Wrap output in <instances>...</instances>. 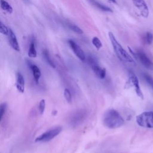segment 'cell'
Returning a JSON list of instances; mask_svg holds the SVG:
<instances>
[{
	"label": "cell",
	"mask_w": 153,
	"mask_h": 153,
	"mask_svg": "<svg viewBox=\"0 0 153 153\" xmlns=\"http://www.w3.org/2000/svg\"><path fill=\"white\" fill-rule=\"evenodd\" d=\"M92 44L96 47L97 50H99L102 47V44L100 40L96 36H94L92 38Z\"/></svg>",
	"instance_id": "17"
},
{
	"label": "cell",
	"mask_w": 153,
	"mask_h": 153,
	"mask_svg": "<svg viewBox=\"0 0 153 153\" xmlns=\"http://www.w3.org/2000/svg\"><path fill=\"white\" fill-rule=\"evenodd\" d=\"M93 72L96 76L100 79H103L106 75V70L105 68H102L97 65L96 63L91 65Z\"/></svg>",
	"instance_id": "12"
},
{
	"label": "cell",
	"mask_w": 153,
	"mask_h": 153,
	"mask_svg": "<svg viewBox=\"0 0 153 153\" xmlns=\"http://www.w3.org/2000/svg\"><path fill=\"white\" fill-rule=\"evenodd\" d=\"M36 55H37V53L35 48V42L34 41H32L29 45V48L28 51V56L30 58H35L36 57Z\"/></svg>",
	"instance_id": "14"
},
{
	"label": "cell",
	"mask_w": 153,
	"mask_h": 153,
	"mask_svg": "<svg viewBox=\"0 0 153 153\" xmlns=\"http://www.w3.org/2000/svg\"><path fill=\"white\" fill-rule=\"evenodd\" d=\"M128 82H129L130 86L134 87V89L135 90V92H136V94L140 99H143V95L142 91H141L140 88L139 80H138L137 76L134 74H133L132 72H131L130 74Z\"/></svg>",
	"instance_id": "6"
},
{
	"label": "cell",
	"mask_w": 153,
	"mask_h": 153,
	"mask_svg": "<svg viewBox=\"0 0 153 153\" xmlns=\"http://www.w3.org/2000/svg\"><path fill=\"white\" fill-rule=\"evenodd\" d=\"M68 26L71 30H72V31H74V32L78 34H82L83 33V31L82 30V29L74 24H69Z\"/></svg>",
	"instance_id": "18"
},
{
	"label": "cell",
	"mask_w": 153,
	"mask_h": 153,
	"mask_svg": "<svg viewBox=\"0 0 153 153\" xmlns=\"http://www.w3.org/2000/svg\"><path fill=\"white\" fill-rule=\"evenodd\" d=\"M143 77L147 82V83L153 88V78L147 74H143Z\"/></svg>",
	"instance_id": "21"
},
{
	"label": "cell",
	"mask_w": 153,
	"mask_h": 153,
	"mask_svg": "<svg viewBox=\"0 0 153 153\" xmlns=\"http://www.w3.org/2000/svg\"><path fill=\"white\" fill-rule=\"evenodd\" d=\"M68 43L76 57L81 61L84 62L85 59V56L81 48L72 39L68 40Z\"/></svg>",
	"instance_id": "8"
},
{
	"label": "cell",
	"mask_w": 153,
	"mask_h": 153,
	"mask_svg": "<svg viewBox=\"0 0 153 153\" xmlns=\"http://www.w3.org/2000/svg\"><path fill=\"white\" fill-rule=\"evenodd\" d=\"M136 121L140 127L153 128V112L146 111L142 112L136 117Z\"/></svg>",
	"instance_id": "3"
},
{
	"label": "cell",
	"mask_w": 153,
	"mask_h": 153,
	"mask_svg": "<svg viewBox=\"0 0 153 153\" xmlns=\"http://www.w3.org/2000/svg\"><path fill=\"white\" fill-rule=\"evenodd\" d=\"M64 96L68 103L72 102V95L70 91L68 88H65L64 90Z\"/></svg>",
	"instance_id": "22"
},
{
	"label": "cell",
	"mask_w": 153,
	"mask_h": 153,
	"mask_svg": "<svg viewBox=\"0 0 153 153\" xmlns=\"http://www.w3.org/2000/svg\"><path fill=\"white\" fill-rule=\"evenodd\" d=\"M62 130V127L60 126L56 127L53 128L50 130H48L44 133L43 134H41L40 136H38L35 141L36 142H48L54 138L56 136H57Z\"/></svg>",
	"instance_id": "4"
},
{
	"label": "cell",
	"mask_w": 153,
	"mask_h": 153,
	"mask_svg": "<svg viewBox=\"0 0 153 153\" xmlns=\"http://www.w3.org/2000/svg\"><path fill=\"white\" fill-rule=\"evenodd\" d=\"M45 101L44 99H42L39 103V105H38V111L40 114H43L44 111H45Z\"/></svg>",
	"instance_id": "20"
},
{
	"label": "cell",
	"mask_w": 153,
	"mask_h": 153,
	"mask_svg": "<svg viewBox=\"0 0 153 153\" xmlns=\"http://www.w3.org/2000/svg\"><path fill=\"white\" fill-rule=\"evenodd\" d=\"M136 53L137 59L140 60L141 63L148 69L153 71V62L148 58L145 53L142 50H139Z\"/></svg>",
	"instance_id": "5"
},
{
	"label": "cell",
	"mask_w": 153,
	"mask_h": 153,
	"mask_svg": "<svg viewBox=\"0 0 153 153\" xmlns=\"http://www.w3.org/2000/svg\"><path fill=\"white\" fill-rule=\"evenodd\" d=\"M93 2L94 4V5H96L97 8H99L102 11H106V12H111V13L112 12V10L110 8H109L108 7H107V6L103 5V4H100L98 2H96L94 0L93 1Z\"/></svg>",
	"instance_id": "16"
},
{
	"label": "cell",
	"mask_w": 153,
	"mask_h": 153,
	"mask_svg": "<svg viewBox=\"0 0 153 153\" xmlns=\"http://www.w3.org/2000/svg\"><path fill=\"white\" fill-rule=\"evenodd\" d=\"M27 64L29 66V68L32 70L33 76L35 78V81L36 82H38V81L39 80V78L41 77V72L40 69H39V68L36 65L31 63L30 61H27Z\"/></svg>",
	"instance_id": "11"
},
{
	"label": "cell",
	"mask_w": 153,
	"mask_h": 153,
	"mask_svg": "<svg viewBox=\"0 0 153 153\" xmlns=\"http://www.w3.org/2000/svg\"><path fill=\"white\" fill-rule=\"evenodd\" d=\"M42 54L44 57V59H45V60L47 61V62L48 63V65L51 66L52 68H56V65L54 64V63L53 62V60L51 59L50 56V54H49V52L47 50H44L42 52Z\"/></svg>",
	"instance_id": "15"
},
{
	"label": "cell",
	"mask_w": 153,
	"mask_h": 153,
	"mask_svg": "<svg viewBox=\"0 0 153 153\" xmlns=\"http://www.w3.org/2000/svg\"><path fill=\"white\" fill-rule=\"evenodd\" d=\"M103 123L108 128H116L121 127L124 123V120L117 111L111 109L104 114Z\"/></svg>",
	"instance_id": "1"
},
{
	"label": "cell",
	"mask_w": 153,
	"mask_h": 153,
	"mask_svg": "<svg viewBox=\"0 0 153 153\" xmlns=\"http://www.w3.org/2000/svg\"><path fill=\"white\" fill-rule=\"evenodd\" d=\"M8 35H9V42L11 47L13 48V49H14L16 51H20V46H19L17 37L15 33H14V32L11 29H9Z\"/></svg>",
	"instance_id": "9"
},
{
	"label": "cell",
	"mask_w": 153,
	"mask_h": 153,
	"mask_svg": "<svg viewBox=\"0 0 153 153\" xmlns=\"http://www.w3.org/2000/svg\"><path fill=\"white\" fill-rule=\"evenodd\" d=\"M108 35L114 51L118 59L121 61H123L125 63L135 65V62L132 57L123 48L121 44L118 42L112 32H109L108 33Z\"/></svg>",
	"instance_id": "2"
},
{
	"label": "cell",
	"mask_w": 153,
	"mask_h": 153,
	"mask_svg": "<svg viewBox=\"0 0 153 153\" xmlns=\"http://www.w3.org/2000/svg\"><path fill=\"white\" fill-rule=\"evenodd\" d=\"M90 1H94V0H90Z\"/></svg>",
	"instance_id": "26"
},
{
	"label": "cell",
	"mask_w": 153,
	"mask_h": 153,
	"mask_svg": "<svg viewBox=\"0 0 153 153\" xmlns=\"http://www.w3.org/2000/svg\"><path fill=\"white\" fill-rule=\"evenodd\" d=\"M145 42L148 44H151L153 41V35L152 34V33L149 32H146L145 36Z\"/></svg>",
	"instance_id": "23"
},
{
	"label": "cell",
	"mask_w": 153,
	"mask_h": 153,
	"mask_svg": "<svg viewBox=\"0 0 153 153\" xmlns=\"http://www.w3.org/2000/svg\"><path fill=\"white\" fill-rule=\"evenodd\" d=\"M134 6L139 10L141 16L147 18L149 15V9L144 0H132Z\"/></svg>",
	"instance_id": "7"
},
{
	"label": "cell",
	"mask_w": 153,
	"mask_h": 153,
	"mask_svg": "<svg viewBox=\"0 0 153 153\" xmlns=\"http://www.w3.org/2000/svg\"><path fill=\"white\" fill-rule=\"evenodd\" d=\"M6 108H7V103H2L0 104V121H1L5 110H6Z\"/></svg>",
	"instance_id": "24"
},
{
	"label": "cell",
	"mask_w": 153,
	"mask_h": 153,
	"mask_svg": "<svg viewBox=\"0 0 153 153\" xmlns=\"http://www.w3.org/2000/svg\"><path fill=\"white\" fill-rule=\"evenodd\" d=\"M0 7L4 11L9 14H11L13 11L11 5L5 0H0Z\"/></svg>",
	"instance_id": "13"
},
{
	"label": "cell",
	"mask_w": 153,
	"mask_h": 153,
	"mask_svg": "<svg viewBox=\"0 0 153 153\" xmlns=\"http://www.w3.org/2000/svg\"><path fill=\"white\" fill-rule=\"evenodd\" d=\"M16 87L17 90L23 93L25 91V79L20 72L16 74Z\"/></svg>",
	"instance_id": "10"
},
{
	"label": "cell",
	"mask_w": 153,
	"mask_h": 153,
	"mask_svg": "<svg viewBox=\"0 0 153 153\" xmlns=\"http://www.w3.org/2000/svg\"><path fill=\"white\" fill-rule=\"evenodd\" d=\"M109 2H112V3H114V4H116L117 2H116V0H108Z\"/></svg>",
	"instance_id": "25"
},
{
	"label": "cell",
	"mask_w": 153,
	"mask_h": 153,
	"mask_svg": "<svg viewBox=\"0 0 153 153\" xmlns=\"http://www.w3.org/2000/svg\"><path fill=\"white\" fill-rule=\"evenodd\" d=\"M0 33L5 35H8L9 33V29L1 21H0Z\"/></svg>",
	"instance_id": "19"
}]
</instances>
